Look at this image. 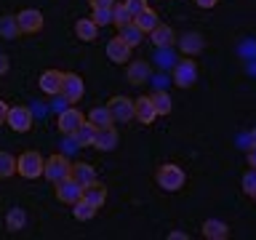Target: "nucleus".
Here are the masks:
<instances>
[{"instance_id": "1", "label": "nucleus", "mask_w": 256, "mask_h": 240, "mask_svg": "<svg viewBox=\"0 0 256 240\" xmlns=\"http://www.w3.org/2000/svg\"><path fill=\"white\" fill-rule=\"evenodd\" d=\"M155 182H158V187H163L166 192H179L184 187V182H187V174H184V168L176 166V163H163L155 174Z\"/></svg>"}, {"instance_id": "2", "label": "nucleus", "mask_w": 256, "mask_h": 240, "mask_svg": "<svg viewBox=\"0 0 256 240\" xmlns=\"http://www.w3.org/2000/svg\"><path fill=\"white\" fill-rule=\"evenodd\" d=\"M43 168H46V160L35 150H27L16 158V174H22L24 179H40V176H43Z\"/></svg>"}, {"instance_id": "3", "label": "nucleus", "mask_w": 256, "mask_h": 240, "mask_svg": "<svg viewBox=\"0 0 256 240\" xmlns=\"http://www.w3.org/2000/svg\"><path fill=\"white\" fill-rule=\"evenodd\" d=\"M70 171H72V163L64 155H51V158H46V168H43V176L51 184H59V182H64L70 176Z\"/></svg>"}, {"instance_id": "4", "label": "nucleus", "mask_w": 256, "mask_h": 240, "mask_svg": "<svg viewBox=\"0 0 256 240\" xmlns=\"http://www.w3.org/2000/svg\"><path fill=\"white\" fill-rule=\"evenodd\" d=\"M16 24H19L22 35L40 32L43 30V11H38V8H22V11L16 14Z\"/></svg>"}, {"instance_id": "5", "label": "nucleus", "mask_w": 256, "mask_h": 240, "mask_svg": "<svg viewBox=\"0 0 256 240\" xmlns=\"http://www.w3.org/2000/svg\"><path fill=\"white\" fill-rule=\"evenodd\" d=\"M110 112H112V120H118V123H128V120L136 118V110H134V99H128V96L118 94L110 99Z\"/></svg>"}, {"instance_id": "6", "label": "nucleus", "mask_w": 256, "mask_h": 240, "mask_svg": "<svg viewBox=\"0 0 256 240\" xmlns=\"http://www.w3.org/2000/svg\"><path fill=\"white\" fill-rule=\"evenodd\" d=\"M195 80H198V64H195V59H182V62L174 64V83L179 88L195 86Z\"/></svg>"}, {"instance_id": "7", "label": "nucleus", "mask_w": 256, "mask_h": 240, "mask_svg": "<svg viewBox=\"0 0 256 240\" xmlns=\"http://www.w3.org/2000/svg\"><path fill=\"white\" fill-rule=\"evenodd\" d=\"M83 123H86V115H83L78 107H64V110L59 112V123H56V126H59V131H62L64 136H72Z\"/></svg>"}, {"instance_id": "8", "label": "nucleus", "mask_w": 256, "mask_h": 240, "mask_svg": "<svg viewBox=\"0 0 256 240\" xmlns=\"http://www.w3.org/2000/svg\"><path fill=\"white\" fill-rule=\"evenodd\" d=\"M80 198H83V184H78L72 176H67L64 182L56 184V200H59V203L72 206V203H78Z\"/></svg>"}, {"instance_id": "9", "label": "nucleus", "mask_w": 256, "mask_h": 240, "mask_svg": "<svg viewBox=\"0 0 256 240\" xmlns=\"http://www.w3.org/2000/svg\"><path fill=\"white\" fill-rule=\"evenodd\" d=\"M8 126H11V131L16 134H27L30 128H32V110L30 107H11L8 110V120H6Z\"/></svg>"}, {"instance_id": "10", "label": "nucleus", "mask_w": 256, "mask_h": 240, "mask_svg": "<svg viewBox=\"0 0 256 240\" xmlns=\"http://www.w3.org/2000/svg\"><path fill=\"white\" fill-rule=\"evenodd\" d=\"M62 94L67 102H80L86 94V83L83 78L75 75V72H64V86H62Z\"/></svg>"}, {"instance_id": "11", "label": "nucleus", "mask_w": 256, "mask_h": 240, "mask_svg": "<svg viewBox=\"0 0 256 240\" xmlns=\"http://www.w3.org/2000/svg\"><path fill=\"white\" fill-rule=\"evenodd\" d=\"M40 91L48 94V96H59L62 94V86H64V72L59 70H46L43 75H40Z\"/></svg>"}, {"instance_id": "12", "label": "nucleus", "mask_w": 256, "mask_h": 240, "mask_svg": "<svg viewBox=\"0 0 256 240\" xmlns=\"http://www.w3.org/2000/svg\"><path fill=\"white\" fill-rule=\"evenodd\" d=\"M131 51H134V48L128 46L120 35L112 38L110 43H107V59L115 62V64H128V59H131Z\"/></svg>"}, {"instance_id": "13", "label": "nucleus", "mask_w": 256, "mask_h": 240, "mask_svg": "<svg viewBox=\"0 0 256 240\" xmlns=\"http://www.w3.org/2000/svg\"><path fill=\"white\" fill-rule=\"evenodd\" d=\"M134 110H136V120H139V123H144V126L155 123L158 110H155V104H152V96H139V99H134Z\"/></svg>"}, {"instance_id": "14", "label": "nucleus", "mask_w": 256, "mask_h": 240, "mask_svg": "<svg viewBox=\"0 0 256 240\" xmlns=\"http://www.w3.org/2000/svg\"><path fill=\"white\" fill-rule=\"evenodd\" d=\"M126 80L131 86H144L150 80V64L136 59V62H128V70H126Z\"/></svg>"}, {"instance_id": "15", "label": "nucleus", "mask_w": 256, "mask_h": 240, "mask_svg": "<svg viewBox=\"0 0 256 240\" xmlns=\"http://www.w3.org/2000/svg\"><path fill=\"white\" fill-rule=\"evenodd\" d=\"M150 40L155 43V48H171L176 43V32L171 30V24H158L150 32Z\"/></svg>"}, {"instance_id": "16", "label": "nucleus", "mask_w": 256, "mask_h": 240, "mask_svg": "<svg viewBox=\"0 0 256 240\" xmlns=\"http://www.w3.org/2000/svg\"><path fill=\"white\" fill-rule=\"evenodd\" d=\"M94 147L99 152H112L118 147V131L112 126L99 128V131H96V139H94Z\"/></svg>"}, {"instance_id": "17", "label": "nucleus", "mask_w": 256, "mask_h": 240, "mask_svg": "<svg viewBox=\"0 0 256 240\" xmlns=\"http://www.w3.org/2000/svg\"><path fill=\"white\" fill-rule=\"evenodd\" d=\"M75 35L83 40V43H94L96 35H99V24H96L91 16H83V19L75 22Z\"/></svg>"}, {"instance_id": "18", "label": "nucleus", "mask_w": 256, "mask_h": 240, "mask_svg": "<svg viewBox=\"0 0 256 240\" xmlns=\"http://www.w3.org/2000/svg\"><path fill=\"white\" fill-rule=\"evenodd\" d=\"M179 48L187 56H198L206 48V40H203V35H198V32H184L179 38Z\"/></svg>"}, {"instance_id": "19", "label": "nucleus", "mask_w": 256, "mask_h": 240, "mask_svg": "<svg viewBox=\"0 0 256 240\" xmlns=\"http://www.w3.org/2000/svg\"><path fill=\"white\" fill-rule=\"evenodd\" d=\"M203 238L206 240H227L230 238V227L222 219H206L203 222Z\"/></svg>"}, {"instance_id": "20", "label": "nucleus", "mask_w": 256, "mask_h": 240, "mask_svg": "<svg viewBox=\"0 0 256 240\" xmlns=\"http://www.w3.org/2000/svg\"><path fill=\"white\" fill-rule=\"evenodd\" d=\"M83 198L88 200V203H94L96 208H102L104 203H107V187H104L102 182H91L83 187Z\"/></svg>"}, {"instance_id": "21", "label": "nucleus", "mask_w": 256, "mask_h": 240, "mask_svg": "<svg viewBox=\"0 0 256 240\" xmlns=\"http://www.w3.org/2000/svg\"><path fill=\"white\" fill-rule=\"evenodd\" d=\"M96 131H99V128H96V126L91 123V120H86V123L80 126L75 134H72V139H75V144H78V147H94Z\"/></svg>"}, {"instance_id": "22", "label": "nucleus", "mask_w": 256, "mask_h": 240, "mask_svg": "<svg viewBox=\"0 0 256 240\" xmlns=\"http://www.w3.org/2000/svg\"><path fill=\"white\" fill-rule=\"evenodd\" d=\"M134 24H136V27H139V30L144 32V35H147V32H152V30H155L158 24H160V19H158V14H155V11H152V8L147 6L142 14H136V16H134Z\"/></svg>"}, {"instance_id": "23", "label": "nucleus", "mask_w": 256, "mask_h": 240, "mask_svg": "<svg viewBox=\"0 0 256 240\" xmlns=\"http://www.w3.org/2000/svg\"><path fill=\"white\" fill-rule=\"evenodd\" d=\"M70 176L78 184H83V187H86V184H91V182H96V171H94V166H88V163H72Z\"/></svg>"}, {"instance_id": "24", "label": "nucleus", "mask_w": 256, "mask_h": 240, "mask_svg": "<svg viewBox=\"0 0 256 240\" xmlns=\"http://www.w3.org/2000/svg\"><path fill=\"white\" fill-rule=\"evenodd\" d=\"M96 211H99V208H96L94 203H88L86 198H80L78 203H72V216H75L78 222H91L96 216Z\"/></svg>"}, {"instance_id": "25", "label": "nucleus", "mask_w": 256, "mask_h": 240, "mask_svg": "<svg viewBox=\"0 0 256 240\" xmlns=\"http://www.w3.org/2000/svg\"><path fill=\"white\" fill-rule=\"evenodd\" d=\"M6 227L11 232H19L27 227V214L22 211V208H11V211L6 214Z\"/></svg>"}, {"instance_id": "26", "label": "nucleus", "mask_w": 256, "mask_h": 240, "mask_svg": "<svg viewBox=\"0 0 256 240\" xmlns=\"http://www.w3.org/2000/svg\"><path fill=\"white\" fill-rule=\"evenodd\" d=\"M152 104H155V110H158V118L171 115V94L163 91V88H158V91L152 94Z\"/></svg>"}, {"instance_id": "27", "label": "nucleus", "mask_w": 256, "mask_h": 240, "mask_svg": "<svg viewBox=\"0 0 256 240\" xmlns=\"http://www.w3.org/2000/svg\"><path fill=\"white\" fill-rule=\"evenodd\" d=\"M88 120L96 128H107V126H112V112H110V107H94L88 112Z\"/></svg>"}, {"instance_id": "28", "label": "nucleus", "mask_w": 256, "mask_h": 240, "mask_svg": "<svg viewBox=\"0 0 256 240\" xmlns=\"http://www.w3.org/2000/svg\"><path fill=\"white\" fill-rule=\"evenodd\" d=\"M19 24H16V16H0V38L6 40H14L19 38Z\"/></svg>"}, {"instance_id": "29", "label": "nucleus", "mask_w": 256, "mask_h": 240, "mask_svg": "<svg viewBox=\"0 0 256 240\" xmlns=\"http://www.w3.org/2000/svg\"><path fill=\"white\" fill-rule=\"evenodd\" d=\"M120 38H123L131 48H136V46H139L142 40H144V32H142V30L131 22V24H126V27H120Z\"/></svg>"}, {"instance_id": "30", "label": "nucleus", "mask_w": 256, "mask_h": 240, "mask_svg": "<svg viewBox=\"0 0 256 240\" xmlns=\"http://www.w3.org/2000/svg\"><path fill=\"white\" fill-rule=\"evenodd\" d=\"M134 22V14L128 11L126 3H115L112 6V24H118V27H126V24Z\"/></svg>"}, {"instance_id": "31", "label": "nucleus", "mask_w": 256, "mask_h": 240, "mask_svg": "<svg viewBox=\"0 0 256 240\" xmlns=\"http://www.w3.org/2000/svg\"><path fill=\"white\" fill-rule=\"evenodd\" d=\"M14 174H16V158L11 152H0V179H8Z\"/></svg>"}, {"instance_id": "32", "label": "nucleus", "mask_w": 256, "mask_h": 240, "mask_svg": "<svg viewBox=\"0 0 256 240\" xmlns=\"http://www.w3.org/2000/svg\"><path fill=\"white\" fill-rule=\"evenodd\" d=\"M243 192L246 195H256V168H251V171H246V176H243Z\"/></svg>"}, {"instance_id": "33", "label": "nucleus", "mask_w": 256, "mask_h": 240, "mask_svg": "<svg viewBox=\"0 0 256 240\" xmlns=\"http://www.w3.org/2000/svg\"><path fill=\"white\" fill-rule=\"evenodd\" d=\"M91 19L99 24V27H104V24H112V8H94V16Z\"/></svg>"}, {"instance_id": "34", "label": "nucleus", "mask_w": 256, "mask_h": 240, "mask_svg": "<svg viewBox=\"0 0 256 240\" xmlns=\"http://www.w3.org/2000/svg\"><path fill=\"white\" fill-rule=\"evenodd\" d=\"M158 62L163 64V67L174 64V51H171V48H158Z\"/></svg>"}, {"instance_id": "35", "label": "nucleus", "mask_w": 256, "mask_h": 240, "mask_svg": "<svg viewBox=\"0 0 256 240\" xmlns=\"http://www.w3.org/2000/svg\"><path fill=\"white\" fill-rule=\"evenodd\" d=\"M126 6H128V11L136 16V14H142L144 8H147V0H126Z\"/></svg>"}, {"instance_id": "36", "label": "nucleus", "mask_w": 256, "mask_h": 240, "mask_svg": "<svg viewBox=\"0 0 256 240\" xmlns=\"http://www.w3.org/2000/svg\"><path fill=\"white\" fill-rule=\"evenodd\" d=\"M88 3H91V8H112L118 0H88Z\"/></svg>"}, {"instance_id": "37", "label": "nucleus", "mask_w": 256, "mask_h": 240, "mask_svg": "<svg viewBox=\"0 0 256 240\" xmlns=\"http://www.w3.org/2000/svg\"><path fill=\"white\" fill-rule=\"evenodd\" d=\"M8 110H11V107H8V102L0 99V123H6V120H8Z\"/></svg>"}, {"instance_id": "38", "label": "nucleus", "mask_w": 256, "mask_h": 240, "mask_svg": "<svg viewBox=\"0 0 256 240\" xmlns=\"http://www.w3.org/2000/svg\"><path fill=\"white\" fill-rule=\"evenodd\" d=\"M248 166L256 168V144H251V147H248Z\"/></svg>"}, {"instance_id": "39", "label": "nucleus", "mask_w": 256, "mask_h": 240, "mask_svg": "<svg viewBox=\"0 0 256 240\" xmlns=\"http://www.w3.org/2000/svg\"><path fill=\"white\" fill-rule=\"evenodd\" d=\"M8 67H11V64H8V56H6V54H0V75H6Z\"/></svg>"}, {"instance_id": "40", "label": "nucleus", "mask_w": 256, "mask_h": 240, "mask_svg": "<svg viewBox=\"0 0 256 240\" xmlns=\"http://www.w3.org/2000/svg\"><path fill=\"white\" fill-rule=\"evenodd\" d=\"M168 240H187V235L179 232V230H174V232H168Z\"/></svg>"}, {"instance_id": "41", "label": "nucleus", "mask_w": 256, "mask_h": 240, "mask_svg": "<svg viewBox=\"0 0 256 240\" xmlns=\"http://www.w3.org/2000/svg\"><path fill=\"white\" fill-rule=\"evenodd\" d=\"M195 3H198L200 8H214L216 3H219V0H195Z\"/></svg>"}, {"instance_id": "42", "label": "nucleus", "mask_w": 256, "mask_h": 240, "mask_svg": "<svg viewBox=\"0 0 256 240\" xmlns=\"http://www.w3.org/2000/svg\"><path fill=\"white\" fill-rule=\"evenodd\" d=\"M251 144H256V128H254V131H251Z\"/></svg>"}, {"instance_id": "43", "label": "nucleus", "mask_w": 256, "mask_h": 240, "mask_svg": "<svg viewBox=\"0 0 256 240\" xmlns=\"http://www.w3.org/2000/svg\"><path fill=\"white\" fill-rule=\"evenodd\" d=\"M254 203H256V195H254Z\"/></svg>"}]
</instances>
